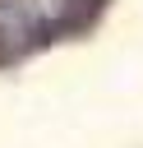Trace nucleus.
<instances>
[{"instance_id":"nucleus-1","label":"nucleus","mask_w":143,"mask_h":148,"mask_svg":"<svg viewBox=\"0 0 143 148\" xmlns=\"http://www.w3.org/2000/svg\"><path fill=\"white\" fill-rule=\"evenodd\" d=\"M74 0H0V42L28 46L32 37L60 28L69 18Z\"/></svg>"}]
</instances>
